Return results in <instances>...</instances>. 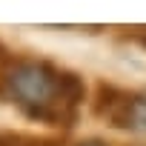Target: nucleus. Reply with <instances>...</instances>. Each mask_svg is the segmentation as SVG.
Segmentation results:
<instances>
[{
	"instance_id": "nucleus-1",
	"label": "nucleus",
	"mask_w": 146,
	"mask_h": 146,
	"mask_svg": "<svg viewBox=\"0 0 146 146\" xmlns=\"http://www.w3.org/2000/svg\"><path fill=\"white\" fill-rule=\"evenodd\" d=\"M83 98V78L52 60L15 54L6 66H0V103L15 106L35 123L72 129Z\"/></svg>"
},
{
	"instance_id": "nucleus-4",
	"label": "nucleus",
	"mask_w": 146,
	"mask_h": 146,
	"mask_svg": "<svg viewBox=\"0 0 146 146\" xmlns=\"http://www.w3.org/2000/svg\"><path fill=\"white\" fill-rule=\"evenodd\" d=\"M123 37L137 43L140 49H146V26H135V29H123Z\"/></svg>"
},
{
	"instance_id": "nucleus-5",
	"label": "nucleus",
	"mask_w": 146,
	"mask_h": 146,
	"mask_svg": "<svg viewBox=\"0 0 146 146\" xmlns=\"http://www.w3.org/2000/svg\"><path fill=\"white\" fill-rule=\"evenodd\" d=\"M12 57H15V54H12V52H9V46H6V43H3V40H0V66H6V63H9V60H12Z\"/></svg>"
},
{
	"instance_id": "nucleus-6",
	"label": "nucleus",
	"mask_w": 146,
	"mask_h": 146,
	"mask_svg": "<svg viewBox=\"0 0 146 146\" xmlns=\"http://www.w3.org/2000/svg\"><path fill=\"white\" fill-rule=\"evenodd\" d=\"M78 146H109L106 140H100V137H86V140H80Z\"/></svg>"
},
{
	"instance_id": "nucleus-3",
	"label": "nucleus",
	"mask_w": 146,
	"mask_h": 146,
	"mask_svg": "<svg viewBox=\"0 0 146 146\" xmlns=\"http://www.w3.org/2000/svg\"><path fill=\"white\" fill-rule=\"evenodd\" d=\"M0 146H60V140L29 132H0Z\"/></svg>"
},
{
	"instance_id": "nucleus-2",
	"label": "nucleus",
	"mask_w": 146,
	"mask_h": 146,
	"mask_svg": "<svg viewBox=\"0 0 146 146\" xmlns=\"http://www.w3.org/2000/svg\"><path fill=\"white\" fill-rule=\"evenodd\" d=\"M92 112L115 129L146 132V95L140 92H126L112 83H98Z\"/></svg>"
}]
</instances>
